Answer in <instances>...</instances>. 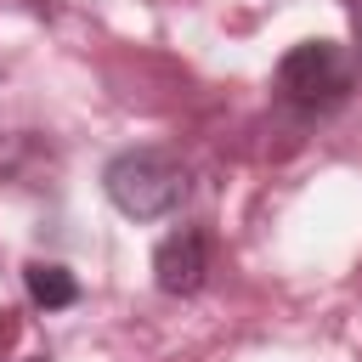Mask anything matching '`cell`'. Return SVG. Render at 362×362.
Returning a JSON list of instances; mask_svg holds the SVG:
<instances>
[{
  "instance_id": "cell-1",
  "label": "cell",
  "mask_w": 362,
  "mask_h": 362,
  "mask_svg": "<svg viewBox=\"0 0 362 362\" xmlns=\"http://www.w3.org/2000/svg\"><path fill=\"white\" fill-rule=\"evenodd\" d=\"M102 192L124 221H164L187 204L192 175L170 147H124L102 170Z\"/></svg>"
},
{
  "instance_id": "cell-2",
  "label": "cell",
  "mask_w": 362,
  "mask_h": 362,
  "mask_svg": "<svg viewBox=\"0 0 362 362\" xmlns=\"http://www.w3.org/2000/svg\"><path fill=\"white\" fill-rule=\"evenodd\" d=\"M272 85H277V102H288L305 119H322V113L345 107V96L356 90V62L334 40H300L283 51Z\"/></svg>"
},
{
  "instance_id": "cell-3",
  "label": "cell",
  "mask_w": 362,
  "mask_h": 362,
  "mask_svg": "<svg viewBox=\"0 0 362 362\" xmlns=\"http://www.w3.org/2000/svg\"><path fill=\"white\" fill-rule=\"evenodd\" d=\"M204 272H209V238L198 226H175L170 238H158L153 249V283L158 294H198L204 288Z\"/></svg>"
},
{
  "instance_id": "cell-4",
  "label": "cell",
  "mask_w": 362,
  "mask_h": 362,
  "mask_svg": "<svg viewBox=\"0 0 362 362\" xmlns=\"http://www.w3.org/2000/svg\"><path fill=\"white\" fill-rule=\"evenodd\" d=\"M23 288H28V300L45 305V311H68V305L79 300V277H74L68 266H57V260H28V266H23Z\"/></svg>"
},
{
  "instance_id": "cell-5",
  "label": "cell",
  "mask_w": 362,
  "mask_h": 362,
  "mask_svg": "<svg viewBox=\"0 0 362 362\" xmlns=\"http://www.w3.org/2000/svg\"><path fill=\"white\" fill-rule=\"evenodd\" d=\"M351 62H362V0H351Z\"/></svg>"
},
{
  "instance_id": "cell-6",
  "label": "cell",
  "mask_w": 362,
  "mask_h": 362,
  "mask_svg": "<svg viewBox=\"0 0 362 362\" xmlns=\"http://www.w3.org/2000/svg\"><path fill=\"white\" fill-rule=\"evenodd\" d=\"M23 362H51V356H23Z\"/></svg>"
}]
</instances>
